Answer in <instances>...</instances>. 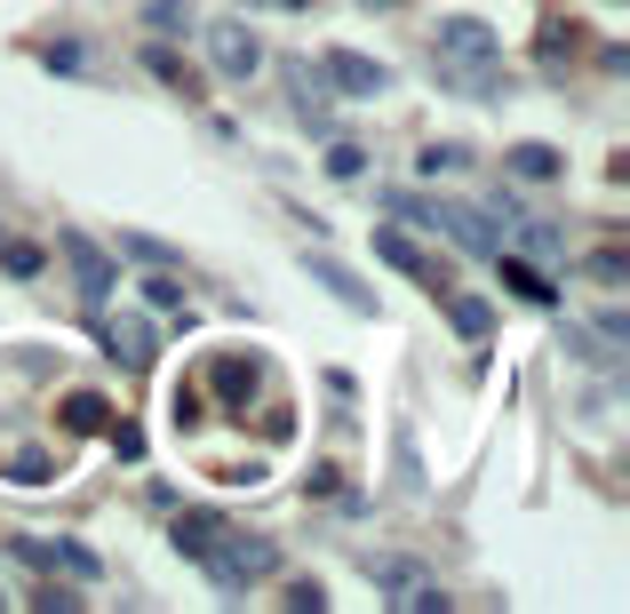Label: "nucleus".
Masks as SVG:
<instances>
[{
    "label": "nucleus",
    "mask_w": 630,
    "mask_h": 614,
    "mask_svg": "<svg viewBox=\"0 0 630 614\" xmlns=\"http://www.w3.org/2000/svg\"><path fill=\"white\" fill-rule=\"evenodd\" d=\"M495 49H503V41H495L487 17H447L439 24V73H447V88L455 96H487L495 88V73H487Z\"/></svg>",
    "instance_id": "nucleus-1"
},
{
    "label": "nucleus",
    "mask_w": 630,
    "mask_h": 614,
    "mask_svg": "<svg viewBox=\"0 0 630 614\" xmlns=\"http://www.w3.org/2000/svg\"><path fill=\"white\" fill-rule=\"evenodd\" d=\"M383 208L391 216H415L431 231H447L455 248H471V256H495V224L479 208H463V200H423V192H383Z\"/></svg>",
    "instance_id": "nucleus-2"
},
{
    "label": "nucleus",
    "mask_w": 630,
    "mask_h": 614,
    "mask_svg": "<svg viewBox=\"0 0 630 614\" xmlns=\"http://www.w3.org/2000/svg\"><path fill=\"white\" fill-rule=\"evenodd\" d=\"M208 574H216V591H248V583H263V574L280 567V542H263V535H216V551L200 559Z\"/></svg>",
    "instance_id": "nucleus-3"
},
{
    "label": "nucleus",
    "mask_w": 630,
    "mask_h": 614,
    "mask_svg": "<svg viewBox=\"0 0 630 614\" xmlns=\"http://www.w3.org/2000/svg\"><path fill=\"white\" fill-rule=\"evenodd\" d=\"M56 256L73 263V288H80L88 303H105V295H112V280H120V263H112L105 248H96V240H88L80 224H64V231H56Z\"/></svg>",
    "instance_id": "nucleus-4"
},
{
    "label": "nucleus",
    "mask_w": 630,
    "mask_h": 614,
    "mask_svg": "<svg viewBox=\"0 0 630 614\" xmlns=\"http://www.w3.org/2000/svg\"><path fill=\"white\" fill-rule=\"evenodd\" d=\"M376 263L408 271V280H415V288H431V295H447V263H439V256H423L400 224H376Z\"/></svg>",
    "instance_id": "nucleus-5"
},
{
    "label": "nucleus",
    "mask_w": 630,
    "mask_h": 614,
    "mask_svg": "<svg viewBox=\"0 0 630 614\" xmlns=\"http://www.w3.org/2000/svg\"><path fill=\"white\" fill-rule=\"evenodd\" d=\"M319 80L336 88V96H383V88H391V64L359 56V49H327V56H319Z\"/></svg>",
    "instance_id": "nucleus-6"
},
{
    "label": "nucleus",
    "mask_w": 630,
    "mask_h": 614,
    "mask_svg": "<svg viewBox=\"0 0 630 614\" xmlns=\"http://www.w3.org/2000/svg\"><path fill=\"white\" fill-rule=\"evenodd\" d=\"M208 56H216V73H224V80H248L256 64H263V41H256L240 17H216V24H208Z\"/></svg>",
    "instance_id": "nucleus-7"
},
{
    "label": "nucleus",
    "mask_w": 630,
    "mask_h": 614,
    "mask_svg": "<svg viewBox=\"0 0 630 614\" xmlns=\"http://www.w3.org/2000/svg\"><path fill=\"white\" fill-rule=\"evenodd\" d=\"M17 559H32V567H64L73 583H96V574H105V559H96V551H80V542H41V535H24Z\"/></svg>",
    "instance_id": "nucleus-8"
},
{
    "label": "nucleus",
    "mask_w": 630,
    "mask_h": 614,
    "mask_svg": "<svg viewBox=\"0 0 630 614\" xmlns=\"http://www.w3.org/2000/svg\"><path fill=\"white\" fill-rule=\"evenodd\" d=\"M105 352H112L120 367H152V327H144V320H128V312H120V320L105 327Z\"/></svg>",
    "instance_id": "nucleus-9"
},
{
    "label": "nucleus",
    "mask_w": 630,
    "mask_h": 614,
    "mask_svg": "<svg viewBox=\"0 0 630 614\" xmlns=\"http://www.w3.org/2000/svg\"><path fill=\"white\" fill-rule=\"evenodd\" d=\"M312 280H319L327 295H336V303H344V312H376V295H368V288H359V280H351V271H344L336 256H312Z\"/></svg>",
    "instance_id": "nucleus-10"
},
{
    "label": "nucleus",
    "mask_w": 630,
    "mask_h": 614,
    "mask_svg": "<svg viewBox=\"0 0 630 614\" xmlns=\"http://www.w3.org/2000/svg\"><path fill=\"white\" fill-rule=\"evenodd\" d=\"M216 535H224V519H216V510H184V519L169 527V542H176L184 559H208V551H216Z\"/></svg>",
    "instance_id": "nucleus-11"
},
{
    "label": "nucleus",
    "mask_w": 630,
    "mask_h": 614,
    "mask_svg": "<svg viewBox=\"0 0 630 614\" xmlns=\"http://www.w3.org/2000/svg\"><path fill=\"white\" fill-rule=\"evenodd\" d=\"M137 288H144V303H152V312H160V320H192V312H184V280H176V271H169V263H152V271H144V280H137Z\"/></svg>",
    "instance_id": "nucleus-12"
},
{
    "label": "nucleus",
    "mask_w": 630,
    "mask_h": 614,
    "mask_svg": "<svg viewBox=\"0 0 630 614\" xmlns=\"http://www.w3.org/2000/svg\"><path fill=\"white\" fill-rule=\"evenodd\" d=\"M503 231H519V240L535 248V256H551V263L567 256V231H558V224H543V216H526V208H511V216H503Z\"/></svg>",
    "instance_id": "nucleus-13"
},
{
    "label": "nucleus",
    "mask_w": 630,
    "mask_h": 614,
    "mask_svg": "<svg viewBox=\"0 0 630 614\" xmlns=\"http://www.w3.org/2000/svg\"><path fill=\"white\" fill-rule=\"evenodd\" d=\"M503 288L519 295V303H543V312H551V303H558V288L543 280V271L535 263H526V256H503Z\"/></svg>",
    "instance_id": "nucleus-14"
},
{
    "label": "nucleus",
    "mask_w": 630,
    "mask_h": 614,
    "mask_svg": "<svg viewBox=\"0 0 630 614\" xmlns=\"http://www.w3.org/2000/svg\"><path fill=\"white\" fill-rule=\"evenodd\" d=\"M558 168H567V160H558L551 144H511V176H526V184H551Z\"/></svg>",
    "instance_id": "nucleus-15"
},
{
    "label": "nucleus",
    "mask_w": 630,
    "mask_h": 614,
    "mask_svg": "<svg viewBox=\"0 0 630 614\" xmlns=\"http://www.w3.org/2000/svg\"><path fill=\"white\" fill-rule=\"evenodd\" d=\"M144 24L176 41V32H192V24H200V9H192V0H144Z\"/></svg>",
    "instance_id": "nucleus-16"
},
{
    "label": "nucleus",
    "mask_w": 630,
    "mask_h": 614,
    "mask_svg": "<svg viewBox=\"0 0 630 614\" xmlns=\"http://www.w3.org/2000/svg\"><path fill=\"white\" fill-rule=\"evenodd\" d=\"M447 320H455L463 335H471V344H487V335H495V312H487L479 295H447Z\"/></svg>",
    "instance_id": "nucleus-17"
},
{
    "label": "nucleus",
    "mask_w": 630,
    "mask_h": 614,
    "mask_svg": "<svg viewBox=\"0 0 630 614\" xmlns=\"http://www.w3.org/2000/svg\"><path fill=\"white\" fill-rule=\"evenodd\" d=\"M105 423H112V407L96 399V391H73V399H64V431H105Z\"/></svg>",
    "instance_id": "nucleus-18"
},
{
    "label": "nucleus",
    "mask_w": 630,
    "mask_h": 614,
    "mask_svg": "<svg viewBox=\"0 0 630 614\" xmlns=\"http://www.w3.org/2000/svg\"><path fill=\"white\" fill-rule=\"evenodd\" d=\"M327 80L312 73V64H295V112H304V120H327V96H319Z\"/></svg>",
    "instance_id": "nucleus-19"
},
{
    "label": "nucleus",
    "mask_w": 630,
    "mask_h": 614,
    "mask_svg": "<svg viewBox=\"0 0 630 614\" xmlns=\"http://www.w3.org/2000/svg\"><path fill=\"white\" fill-rule=\"evenodd\" d=\"M41 263H48V256L32 248V240H0V271H17V280H32Z\"/></svg>",
    "instance_id": "nucleus-20"
},
{
    "label": "nucleus",
    "mask_w": 630,
    "mask_h": 614,
    "mask_svg": "<svg viewBox=\"0 0 630 614\" xmlns=\"http://www.w3.org/2000/svg\"><path fill=\"white\" fill-rule=\"evenodd\" d=\"M120 256H137V263H176V248H160L152 231H120Z\"/></svg>",
    "instance_id": "nucleus-21"
},
{
    "label": "nucleus",
    "mask_w": 630,
    "mask_h": 614,
    "mask_svg": "<svg viewBox=\"0 0 630 614\" xmlns=\"http://www.w3.org/2000/svg\"><path fill=\"white\" fill-rule=\"evenodd\" d=\"M327 168H336V176H359V168H368V144H351V136H336V144H327Z\"/></svg>",
    "instance_id": "nucleus-22"
},
{
    "label": "nucleus",
    "mask_w": 630,
    "mask_h": 614,
    "mask_svg": "<svg viewBox=\"0 0 630 614\" xmlns=\"http://www.w3.org/2000/svg\"><path fill=\"white\" fill-rule=\"evenodd\" d=\"M248 384H256V367H248V359H216V391H224V399H240Z\"/></svg>",
    "instance_id": "nucleus-23"
},
{
    "label": "nucleus",
    "mask_w": 630,
    "mask_h": 614,
    "mask_svg": "<svg viewBox=\"0 0 630 614\" xmlns=\"http://www.w3.org/2000/svg\"><path fill=\"white\" fill-rule=\"evenodd\" d=\"M9 480H17V487H48V480H56V463H48V455H17V463H9Z\"/></svg>",
    "instance_id": "nucleus-24"
},
{
    "label": "nucleus",
    "mask_w": 630,
    "mask_h": 614,
    "mask_svg": "<svg viewBox=\"0 0 630 614\" xmlns=\"http://www.w3.org/2000/svg\"><path fill=\"white\" fill-rule=\"evenodd\" d=\"M622 248H599V256H590V280H599V288H622Z\"/></svg>",
    "instance_id": "nucleus-25"
},
{
    "label": "nucleus",
    "mask_w": 630,
    "mask_h": 614,
    "mask_svg": "<svg viewBox=\"0 0 630 614\" xmlns=\"http://www.w3.org/2000/svg\"><path fill=\"white\" fill-rule=\"evenodd\" d=\"M280 606H295V614H319V606H327V591L304 574V583H287V599H280Z\"/></svg>",
    "instance_id": "nucleus-26"
},
{
    "label": "nucleus",
    "mask_w": 630,
    "mask_h": 614,
    "mask_svg": "<svg viewBox=\"0 0 630 614\" xmlns=\"http://www.w3.org/2000/svg\"><path fill=\"white\" fill-rule=\"evenodd\" d=\"M105 431H112V455H120V463L144 455V431H137V423H105Z\"/></svg>",
    "instance_id": "nucleus-27"
},
{
    "label": "nucleus",
    "mask_w": 630,
    "mask_h": 614,
    "mask_svg": "<svg viewBox=\"0 0 630 614\" xmlns=\"http://www.w3.org/2000/svg\"><path fill=\"white\" fill-rule=\"evenodd\" d=\"M567 49H575V24H543V56L558 64V56H567Z\"/></svg>",
    "instance_id": "nucleus-28"
},
{
    "label": "nucleus",
    "mask_w": 630,
    "mask_h": 614,
    "mask_svg": "<svg viewBox=\"0 0 630 614\" xmlns=\"http://www.w3.org/2000/svg\"><path fill=\"white\" fill-rule=\"evenodd\" d=\"M463 160H471L463 144H431V152H423V168H431V176H439V168H463Z\"/></svg>",
    "instance_id": "nucleus-29"
},
{
    "label": "nucleus",
    "mask_w": 630,
    "mask_h": 614,
    "mask_svg": "<svg viewBox=\"0 0 630 614\" xmlns=\"http://www.w3.org/2000/svg\"><path fill=\"white\" fill-rule=\"evenodd\" d=\"M368 9H400V0H368Z\"/></svg>",
    "instance_id": "nucleus-30"
}]
</instances>
